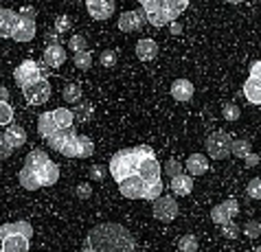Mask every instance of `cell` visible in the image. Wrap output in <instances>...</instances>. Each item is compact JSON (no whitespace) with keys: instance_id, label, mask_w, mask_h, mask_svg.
<instances>
[{"instance_id":"cell-1","label":"cell","mask_w":261,"mask_h":252,"mask_svg":"<svg viewBox=\"0 0 261 252\" xmlns=\"http://www.w3.org/2000/svg\"><path fill=\"white\" fill-rule=\"evenodd\" d=\"M108 169H110V176L114 178V182H121L123 178H129V176L143 178L145 184L161 180V162L156 158V151L147 145L119 149L110 158Z\"/></svg>"},{"instance_id":"cell-2","label":"cell","mask_w":261,"mask_h":252,"mask_svg":"<svg viewBox=\"0 0 261 252\" xmlns=\"http://www.w3.org/2000/svg\"><path fill=\"white\" fill-rule=\"evenodd\" d=\"M84 246L95 252H136V239L123 224L106 221L88 230Z\"/></svg>"},{"instance_id":"cell-3","label":"cell","mask_w":261,"mask_h":252,"mask_svg":"<svg viewBox=\"0 0 261 252\" xmlns=\"http://www.w3.org/2000/svg\"><path fill=\"white\" fill-rule=\"evenodd\" d=\"M46 145L66 158H90L95 154V143L72 129H57L50 138H46Z\"/></svg>"},{"instance_id":"cell-4","label":"cell","mask_w":261,"mask_h":252,"mask_svg":"<svg viewBox=\"0 0 261 252\" xmlns=\"http://www.w3.org/2000/svg\"><path fill=\"white\" fill-rule=\"evenodd\" d=\"M50 160L48 154L44 149H31L24 158V167L20 169L18 174V182L22 189L27 191H38L40 189V182H38V171L44 167V164Z\"/></svg>"},{"instance_id":"cell-5","label":"cell","mask_w":261,"mask_h":252,"mask_svg":"<svg viewBox=\"0 0 261 252\" xmlns=\"http://www.w3.org/2000/svg\"><path fill=\"white\" fill-rule=\"evenodd\" d=\"M35 31H38V24H35V9L33 7H22V9L18 11V22L13 26L11 40L31 42L35 38Z\"/></svg>"},{"instance_id":"cell-6","label":"cell","mask_w":261,"mask_h":252,"mask_svg":"<svg viewBox=\"0 0 261 252\" xmlns=\"http://www.w3.org/2000/svg\"><path fill=\"white\" fill-rule=\"evenodd\" d=\"M230 143H233V136H230L228 132L215 129V132L208 134L204 147H206L208 156H211L213 160H224V158H228V154H230Z\"/></svg>"},{"instance_id":"cell-7","label":"cell","mask_w":261,"mask_h":252,"mask_svg":"<svg viewBox=\"0 0 261 252\" xmlns=\"http://www.w3.org/2000/svg\"><path fill=\"white\" fill-rule=\"evenodd\" d=\"M42 77H44V73H42V68L33 60L20 62L16 66V70H13V79H16V83L20 86V88H27V86L35 83Z\"/></svg>"},{"instance_id":"cell-8","label":"cell","mask_w":261,"mask_h":252,"mask_svg":"<svg viewBox=\"0 0 261 252\" xmlns=\"http://www.w3.org/2000/svg\"><path fill=\"white\" fill-rule=\"evenodd\" d=\"M151 204H154V217L158 221H163V224H169V221H173L178 217V202H176V198L161 195L158 200L151 202Z\"/></svg>"},{"instance_id":"cell-9","label":"cell","mask_w":261,"mask_h":252,"mask_svg":"<svg viewBox=\"0 0 261 252\" xmlns=\"http://www.w3.org/2000/svg\"><path fill=\"white\" fill-rule=\"evenodd\" d=\"M237 213H239V202L235 198H228L211 208V221L222 226L226 221H233V217H237Z\"/></svg>"},{"instance_id":"cell-10","label":"cell","mask_w":261,"mask_h":252,"mask_svg":"<svg viewBox=\"0 0 261 252\" xmlns=\"http://www.w3.org/2000/svg\"><path fill=\"white\" fill-rule=\"evenodd\" d=\"M22 95H24V99H27V103H31V105H42V103H46V101L50 99V83L46 81V77H42V79H38L35 83L22 88Z\"/></svg>"},{"instance_id":"cell-11","label":"cell","mask_w":261,"mask_h":252,"mask_svg":"<svg viewBox=\"0 0 261 252\" xmlns=\"http://www.w3.org/2000/svg\"><path fill=\"white\" fill-rule=\"evenodd\" d=\"M259 62L252 64L250 68V77L246 79L244 83V97L250 101L252 105H259L261 103V81H259Z\"/></svg>"},{"instance_id":"cell-12","label":"cell","mask_w":261,"mask_h":252,"mask_svg":"<svg viewBox=\"0 0 261 252\" xmlns=\"http://www.w3.org/2000/svg\"><path fill=\"white\" fill-rule=\"evenodd\" d=\"M147 22V18H145V11L136 9V11H123L119 16V29L123 33H132V31H139V29Z\"/></svg>"},{"instance_id":"cell-13","label":"cell","mask_w":261,"mask_h":252,"mask_svg":"<svg viewBox=\"0 0 261 252\" xmlns=\"http://www.w3.org/2000/svg\"><path fill=\"white\" fill-rule=\"evenodd\" d=\"M119 184V191L123 198L127 200H143V191H145V182L143 178L139 176H129V178H123Z\"/></svg>"},{"instance_id":"cell-14","label":"cell","mask_w":261,"mask_h":252,"mask_svg":"<svg viewBox=\"0 0 261 252\" xmlns=\"http://www.w3.org/2000/svg\"><path fill=\"white\" fill-rule=\"evenodd\" d=\"M230 154L246 160V167H257L259 164V156L252 154V147L246 138H233V143H230Z\"/></svg>"},{"instance_id":"cell-15","label":"cell","mask_w":261,"mask_h":252,"mask_svg":"<svg viewBox=\"0 0 261 252\" xmlns=\"http://www.w3.org/2000/svg\"><path fill=\"white\" fill-rule=\"evenodd\" d=\"M141 9L145 11V18L151 26L161 29L165 26V16H163V7H161V0H143L141 3Z\"/></svg>"},{"instance_id":"cell-16","label":"cell","mask_w":261,"mask_h":252,"mask_svg":"<svg viewBox=\"0 0 261 252\" xmlns=\"http://www.w3.org/2000/svg\"><path fill=\"white\" fill-rule=\"evenodd\" d=\"M86 7H88L90 18L95 20H108L114 13V9H117V5L112 0H88Z\"/></svg>"},{"instance_id":"cell-17","label":"cell","mask_w":261,"mask_h":252,"mask_svg":"<svg viewBox=\"0 0 261 252\" xmlns=\"http://www.w3.org/2000/svg\"><path fill=\"white\" fill-rule=\"evenodd\" d=\"M42 60H44V64L48 68H60L62 64L68 60V53H66V48H64L62 44H50V46L44 48Z\"/></svg>"},{"instance_id":"cell-18","label":"cell","mask_w":261,"mask_h":252,"mask_svg":"<svg viewBox=\"0 0 261 252\" xmlns=\"http://www.w3.org/2000/svg\"><path fill=\"white\" fill-rule=\"evenodd\" d=\"M182 167L187 169V176H191V178L204 176L208 171V158L204 154H191Z\"/></svg>"},{"instance_id":"cell-19","label":"cell","mask_w":261,"mask_h":252,"mask_svg":"<svg viewBox=\"0 0 261 252\" xmlns=\"http://www.w3.org/2000/svg\"><path fill=\"white\" fill-rule=\"evenodd\" d=\"M9 235H22L27 239H31L33 237V226L29 224V221L20 219V221H7V224L0 226V239L3 237H9Z\"/></svg>"},{"instance_id":"cell-20","label":"cell","mask_w":261,"mask_h":252,"mask_svg":"<svg viewBox=\"0 0 261 252\" xmlns=\"http://www.w3.org/2000/svg\"><path fill=\"white\" fill-rule=\"evenodd\" d=\"M161 7H163L165 22L171 24V22H176V18L189 7V0H161Z\"/></svg>"},{"instance_id":"cell-21","label":"cell","mask_w":261,"mask_h":252,"mask_svg":"<svg viewBox=\"0 0 261 252\" xmlns=\"http://www.w3.org/2000/svg\"><path fill=\"white\" fill-rule=\"evenodd\" d=\"M31 239H27L22 235H9L0 239V252H29V243Z\"/></svg>"},{"instance_id":"cell-22","label":"cell","mask_w":261,"mask_h":252,"mask_svg":"<svg viewBox=\"0 0 261 252\" xmlns=\"http://www.w3.org/2000/svg\"><path fill=\"white\" fill-rule=\"evenodd\" d=\"M171 97L180 101V103L191 101L193 99V83L189 79H176V81L171 83Z\"/></svg>"},{"instance_id":"cell-23","label":"cell","mask_w":261,"mask_h":252,"mask_svg":"<svg viewBox=\"0 0 261 252\" xmlns=\"http://www.w3.org/2000/svg\"><path fill=\"white\" fill-rule=\"evenodd\" d=\"M57 180H60V167L53 162V160H48L44 167H42L38 171V182H40V189L42 186H53Z\"/></svg>"},{"instance_id":"cell-24","label":"cell","mask_w":261,"mask_h":252,"mask_svg":"<svg viewBox=\"0 0 261 252\" xmlns=\"http://www.w3.org/2000/svg\"><path fill=\"white\" fill-rule=\"evenodd\" d=\"M156 55H158V44L151 38L136 42V57L141 62H151V60H156Z\"/></svg>"},{"instance_id":"cell-25","label":"cell","mask_w":261,"mask_h":252,"mask_svg":"<svg viewBox=\"0 0 261 252\" xmlns=\"http://www.w3.org/2000/svg\"><path fill=\"white\" fill-rule=\"evenodd\" d=\"M5 141H7V145H9L11 149H16V147H22L24 143H27V132H24V127H20V125H7L5 129Z\"/></svg>"},{"instance_id":"cell-26","label":"cell","mask_w":261,"mask_h":252,"mask_svg":"<svg viewBox=\"0 0 261 252\" xmlns=\"http://www.w3.org/2000/svg\"><path fill=\"white\" fill-rule=\"evenodd\" d=\"M16 22H18V11L0 9V38H11Z\"/></svg>"},{"instance_id":"cell-27","label":"cell","mask_w":261,"mask_h":252,"mask_svg":"<svg viewBox=\"0 0 261 252\" xmlns=\"http://www.w3.org/2000/svg\"><path fill=\"white\" fill-rule=\"evenodd\" d=\"M171 191L176 193L178 198L191 195V191H193V178L187 176V174H180L176 178H171Z\"/></svg>"},{"instance_id":"cell-28","label":"cell","mask_w":261,"mask_h":252,"mask_svg":"<svg viewBox=\"0 0 261 252\" xmlns=\"http://www.w3.org/2000/svg\"><path fill=\"white\" fill-rule=\"evenodd\" d=\"M57 129H60V127L55 125L53 114H50V112H42V114H40V119H38V134L46 141V138H50V136L57 132Z\"/></svg>"},{"instance_id":"cell-29","label":"cell","mask_w":261,"mask_h":252,"mask_svg":"<svg viewBox=\"0 0 261 252\" xmlns=\"http://www.w3.org/2000/svg\"><path fill=\"white\" fill-rule=\"evenodd\" d=\"M50 114H53V121L60 129H72V123H75L72 110H68V107H57V110H53Z\"/></svg>"},{"instance_id":"cell-30","label":"cell","mask_w":261,"mask_h":252,"mask_svg":"<svg viewBox=\"0 0 261 252\" xmlns=\"http://www.w3.org/2000/svg\"><path fill=\"white\" fill-rule=\"evenodd\" d=\"M163 189H165V184H163V180H158V182H149V184H145V191H143V200H149V202H154L163 195Z\"/></svg>"},{"instance_id":"cell-31","label":"cell","mask_w":261,"mask_h":252,"mask_svg":"<svg viewBox=\"0 0 261 252\" xmlns=\"http://www.w3.org/2000/svg\"><path fill=\"white\" fill-rule=\"evenodd\" d=\"M62 97L66 103H79V101H82V88H79L77 83H66L64 86Z\"/></svg>"},{"instance_id":"cell-32","label":"cell","mask_w":261,"mask_h":252,"mask_svg":"<svg viewBox=\"0 0 261 252\" xmlns=\"http://www.w3.org/2000/svg\"><path fill=\"white\" fill-rule=\"evenodd\" d=\"M198 237L195 235H182L178 239V250L180 252H198Z\"/></svg>"},{"instance_id":"cell-33","label":"cell","mask_w":261,"mask_h":252,"mask_svg":"<svg viewBox=\"0 0 261 252\" xmlns=\"http://www.w3.org/2000/svg\"><path fill=\"white\" fill-rule=\"evenodd\" d=\"M72 114H75V121L86 123V121H90V117H92V105L88 103V101H82V103L72 110Z\"/></svg>"},{"instance_id":"cell-34","label":"cell","mask_w":261,"mask_h":252,"mask_svg":"<svg viewBox=\"0 0 261 252\" xmlns=\"http://www.w3.org/2000/svg\"><path fill=\"white\" fill-rule=\"evenodd\" d=\"M72 62H75V66H77L79 70H88V68L92 66V55H90V50H82V53H75Z\"/></svg>"},{"instance_id":"cell-35","label":"cell","mask_w":261,"mask_h":252,"mask_svg":"<svg viewBox=\"0 0 261 252\" xmlns=\"http://www.w3.org/2000/svg\"><path fill=\"white\" fill-rule=\"evenodd\" d=\"M163 169H165V174L169 176V178H176V176H180V174H182V171H185L182 162H178L176 158H169V160L165 162V167H163Z\"/></svg>"},{"instance_id":"cell-36","label":"cell","mask_w":261,"mask_h":252,"mask_svg":"<svg viewBox=\"0 0 261 252\" xmlns=\"http://www.w3.org/2000/svg\"><path fill=\"white\" fill-rule=\"evenodd\" d=\"M11 121H13V107L5 103V101H0V127L11 125Z\"/></svg>"},{"instance_id":"cell-37","label":"cell","mask_w":261,"mask_h":252,"mask_svg":"<svg viewBox=\"0 0 261 252\" xmlns=\"http://www.w3.org/2000/svg\"><path fill=\"white\" fill-rule=\"evenodd\" d=\"M99 64H101L103 68H114V66H117V53H114V50H110V48L103 50V53L99 55Z\"/></svg>"},{"instance_id":"cell-38","label":"cell","mask_w":261,"mask_h":252,"mask_svg":"<svg viewBox=\"0 0 261 252\" xmlns=\"http://www.w3.org/2000/svg\"><path fill=\"white\" fill-rule=\"evenodd\" d=\"M68 44H70L72 53H82V50H88V40H86L84 35H72Z\"/></svg>"},{"instance_id":"cell-39","label":"cell","mask_w":261,"mask_h":252,"mask_svg":"<svg viewBox=\"0 0 261 252\" xmlns=\"http://www.w3.org/2000/svg\"><path fill=\"white\" fill-rule=\"evenodd\" d=\"M239 107L235 105V103H224V107H222V117L226 119V121H230V123H233V121H237L239 119Z\"/></svg>"},{"instance_id":"cell-40","label":"cell","mask_w":261,"mask_h":252,"mask_svg":"<svg viewBox=\"0 0 261 252\" xmlns=\"http://www.w3.org/2000/svg\"><path fill=\"white\" fill-rule=\"evenodd\" d=\"M244 233L246 237H250V239H257V237L261 235V224L257 219H250V221H246V226H244Z\"/></svg>"},{"instance_id":"cell-41","label":"cell","mask_w":261,"mask_h":252,"mask_svg":"<svg viewBox=\"0 0 261 252\" xmlns=\"http://www.w3.org/2000/svg\"><path fill=\"white\" fill-rule=\"evenodd\" d=\"M246 193H248L252 200H261V180L259 178L250 180V184L246 186Z\"/></svg>"},{"instance_id":"cell-42","label":"cell","mask_w":261,"mask_h":252,"mask_svg":"<svg viewBox=\"0 0 261 252\" xmlns=\"http://www.w3.org/2000/svg\"><path fill=\"white\" fill-rule=\"evenodd\" d=\"M106 176V169H103V164H92L90 171H88V178L92 180V182H101Z\"/></svg>"},{"instance_id":"cell-43","label":"cell","mask_w":261,"mask_h":252,"mask_svg":"<svg viewBox=\"0 0 261 252\" xmlns=\"http://www.w3.org/2000/svg\"><path fill=\"white\" fill-rule=\"evenodd\" d=\"M75 193H77V198H79V200H90V195H92V186H90V182L77 184Z\"/></svg>"},{"instance_id":"cell-44","label":"cell","mask_w":261,"mask_h":252,"mask_svg":"<svg viewBox=\"0 0 261 252\" xmlns=\"http://www.w3.org/2000/svg\"><path fill=\"white\" fill-rule=\"evenodd\" d=\"M222 235L224 237H228V239H235L237 233H239V228L235 226V221H226V224H222Z\"/></svg>"},{"instance_id":"cell-45","label":"cell","mask_w":261,"mask_h":252,"mask_svg":"<svg viewBox=\"0 0 261 252\" xmlns=\"http://www.w3.org/2000/svg\"><path fill=\"white\" fill-rule=\"evenodd\" d=\"M13 154V149L7 145V141H5V134L0 132V160H7V158H9Z\"/></svg>"},{"instance_id":"cell-46","label":"cell","mask_w":261,"mask_h":252,"mask_svg":"<svg viewBox=\"0 0 261 252\" xmlns=\"http://www.w3.org/2000/svg\"><path fill=\"white\" fill-rule=\"evenodd\" d=\"M70 29V18L68 16H60L57 18V22H55V31L57 33H64V31H68Z\"/></svg>"},{"instance_id":"cell-47","label":"cell","mask_w":261,"mask_h":252,"mask_svg":"<svg viewBox=\"0 0 261 252\" xmlns=\"http://www.w3.org/2000/svg\"><path fill=\"white\" fill-rule=\"evenodd\" d=\"M169 33L171 35H180V33H182V24H180V22H171L169 24Z\"/></svg>"},{"instance_id":"cell-48","label":"cell","mask_w":261,"mask_h":252,"mask_svg":"<svg viewBox=\"0 0 261 252\" xmlns=\"http://www.w3.org/2000/svg\"><path fill=\"white\" fill-rule=\"evenodd\" d=\"M0 101H5V103H9V90H7L5 86H0Z\"/></svg>"},{"instance_id":"cell-49","label":"cell","mask_w":261,"mask_h":252,"mask_svg":"<svg viewBox=\"0 0 261 252\" xmlns=\"http://www.w3.org/2000/svg\"><path fill=\"white\" fill-rule=\"evenodd\" d=\"M82 252H95V250H90L88 246H84V250H82Z\"/></svg>"},{"instance_id":"cell-50","label":"cell","mask_w":261,"mask_h":252,"mask_svg":"<svg viewBox=\"0 0 261 252\" xmlns=\"http://www.w3.org/2000/svg\"><path fill=\"white\" fill-rule=\"evenodd\" d=\"M252 252H259V248H255V250H252Z\"/></svg>"},{"instance_id":"cell-51","label":"cell","mask_w":261,"mask_h":252,"mask_svg":"<svg viewBox=\"0 0 261 252\" xmlns=\"http://www.w3.org/2000/svg\"><path fill=\"white\" fill-rule=\"evenodd\" d=\"M0 42H3V38H0Z\"/></svg>"}]
</instances>
